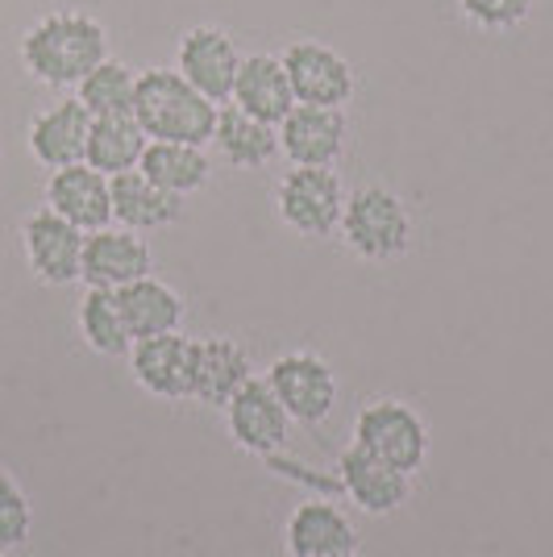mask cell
Listing matches in <instances>:
<instances>
[{
    "label": "cell",
    "instance_id": "cell-3",
    "mask_svg": "<svg viewBox=\"0 0 553 557\" xmlns=\"http://www.w3.org/2000/svg\"><path fill=\"white\" fill-rule=\"evenodd\" d=\"M337 233L346 237V246L367 262H392L408 255L413 246V216L404 209V200L388 187H362L346 196V212Z\"/></svg>",
    "mask_w": 553,
    "mask_h": 557
},
{
    "label": "cell",
    "instance_id": "cell-23",
    "mask_svg": "<svg viewBox=\"0 0 553 557\" xmlns=\"http://www.w3.org/2000/svg\"><path fill=\"white\" fill-rule=\"evenodd\" d=\"M212 141H217L221 159L230 166H237V171H258V166H267L279 154V125H267V121L242 113L233 104H221Z\"/></svg>",
    "mask_w": 553,
    "mask_h": 557
},
{
    "label": "cell",
    "instance_id": "cell-13",
    "mask_svg": "<svg viewBox=\"0 0 553 557\" xmlns=\"http://www.w3.org/2000/svg\"><path fill=\"white\" fill-rule=\"evenodd\" d=\"M242 67V50L225 29L217 25H196L180 42V63L175 71L184 75L196 92H205L212 104H225L233 92V79Z\"/></svg>",
    "mask_w": 553,
    "mask_h": 557
},
{
    "label": "cell",
    "instance_id": "cell-10",
    "mask_svg": "<svg viewBox=\"0 0 553 557\" xmlns=\"http://www.w3.org/2000/svg\"><path fill=\"white\" fill-rule=\"evenodd\" d=\"M225 424H230L233 442L246 454H258V458L279 454L292 437V417L279 404V395L271 392L267 379H250L242 392L233 395L225 404Z\"/></svg>",
    "mask_w": 553,
    "mask_h": 557
},
{
    "label": "cell",
    "instance_id": "cell-22",
    "mask_svg": "<svg viewBox=\"0 0 553 557\" xmlns=\"http://www.w3.org/2000/svg\"><path fill=\"white\" fill-rule=\"evenodd\" d=\"M138 171L155 187L187 200L192 191H200V187L208 184L212 163H208L205 146H187V141H146Z\"/></svg>",
    "mask_w": 553,
    "mask_h": 557
},
{
    "label": "cell",
    "instance_id": "cell-16",
    "mask_svg": "<svg viewBox=\"0 0 553 557\" xmlns=\"http://www.w3.org/2000/svg\"><path fill=\"white\" fill-rule=\"evenodd\" d=\"M283 545L292 557H342L358 554V529L329 499H304L283 524Z\"/></svg>",
    "mask_w": 553,
    "mask_h": 557
},
{
    "label": "cell",
    "instance_id": "cell-7",
    "mask_svg": "<svg viewBox=\"0 0 553 557\" xmlns=\"http://www.w3.org/2000/svg\"><path fill=\"white\" fill-rule=\"evenodd\" d=\"M283 71H287V84L296 104H321V109H342L354 100L358 88V75L346 59L324 42H292V47L279 54Z\"/></svg>",
    "mask_w": 553,
    "mask_h": 557
},
{
    "label": "cell",
    "instance_id": "cell-11",
    "mask_svg": "<svg viewBox=\"0 0 553 557\" xmlns=\"http://www.w3.org/2000/svg\"><path fill=\"white\" fill-rule=\"evenodd\" d=\"M130 371L159 399H192V379H196V337L159 333V337H142L130 346Z\"/></svg>",
    "mask_w": 553,
    "mask_h": 557
},
{
    "label": "cell",
    "instance_id": "cell-20",
    "mask_svg": "<svg viewBox=\"0 0 553 557\" xmlns=\"http://www.w3.org/2000/svg\"><path fill=\"white\" fill-rule=\"evenodd\" d=\"M109 187H113V221L121 230H167V225H175L184 216V200L155 187L142 171H121V175L109 180Z\"/></svg>",
    "mask_w": 553,
    "mask_h": 557
},
{
    "label": "cell",
    "instance_id": "cell-24",
    "mask_svg": "<svg viewBox=\"0 0 553 557\" xmlns=\"http://www.w3.org/2000/svg\"><path fill=\"white\" fill-rule=\"evenodd\" d=\"M146 134L134 121V113H116V116H93V129H88V150H84V163L96 166L100 175H121V171H138L142 150H146Z\"/></svg>",
    "mask_w": 553,
    "mask_h": 557
},
{
    "label": "cell",
    "instance_id": "cell-21",
    "mask_svg": "<svg viewBox=\"0 0 553 557\" xmlns=\"http://www.w3.org/2000/svg\"><path fill=\"white\" fill-rule=\"evenodd\" d=\"M116 304H121V317H125V329H130L134 342L159 337V333H175L180 321H184V300H180V292L155 275L121 287V292H116Z\"/></svg>",
    "mask_w": 553,
    "mask_h": 557
},
{
    "label": "cell",
    "instance_id": "cell-2",
    "mask_svg": "<svg viewBox=\"0 0 553 557\" xmlns=\"http://www.w3.org/2000/svg\"><path fill=\"white\" fill-rule=\"evenodd\" d=\"M217 113L205 92H196L180 71H142L138 92H134V121L150 141H187V146H208L217 134Z\"/></svg>",
    "mask_w": 553,
    "mask_h": 557
},
{
    "label": "cell",
    "instance_id": "cell-8",
    "mask_svg": "<svg viewBox=\"0 0 553 557\" xmlns=\"http://www.w3.org/2000/svg\"><path fill=\"white\" fill-rule=\"evenodd\" d=\"M84 237L88 233L75 230L71 221H63L59 212L38 209L22 221V250L29 271L50 283V287H67L79 278L84 267Z\"/></svg>",
    "mask_w": 553,
    "mask_h": 557
},
{
    "label": "cell",
    "instance_id": "cell-12",
    "mask_svg": "<svg viewBox=\"0 0 553 557\" xmlns=\"http://www.w3.org/2000/svg\"><path fill=\"white\" fill-rule=\"evenodd\" d=\"M346 113L296 104L279 121V154L292 166H333L346 150Z\"/></svg>",
    "mask_w": 553,
    "mask_h": 557
},
{
    "label": "cell",
    "instance_id": "cell-18",
    "mask_svg": "<svg viewBox=\"0 0 553 557\" xmlns=\"http://www.w3.org/2000/svg\"><path fill=\"white\" fill-rule=\"evenodd\" d=\"M254 379L250 354L233 337H196V379H192V399L208 408H225L233 395Z\"/></svg>",
    "mask_w": 553,
    "mask_h": 557
},
{
    "label": "cell",
    "instance_id": "cell-17",
    "mask_svg": "<svg viewBox=\"0 0 553 557\" xmlns=\"http://www.w3.org/2000/svg\"><path fill=\"white\" fill-rule=\"evenodd\" d=\"M88 129H93V113L67 96L59 104H50L42 113L29 121V154L34 163L47 166V171H59V166L84 163V150H88Z\"/></svg>",
    "mask_w": 553,
    "mask_h": 557
},
{
    "label": "cell",
    "instance_id": "cell-15",
    "mask_svg": "<svg viewBox=\"0 0 553 557\" xmlns=\"http://www.w3.org/2000/svg\"><path fill=\"white\" fill-rule=\"evenodd\" d=\"M337 479H342V491L354 499V508L367 511V516H392L413 495V474L370 458L367 449H358V445H349L346 454L337 458Z\"/></svg>",
    "mask_w": 553,
    "mask_h": 557
},
{
    "label": "cell",
    "instance_id": "cell-5",
    "mask_svg": "<svg viewBox=\"0 0 553 557\" xmlns=\"http://www.w3.org/2000/svg\"><path fill=\"white\" fill-rule=\"evenodd\" d=\"M279 221L308 242L329 237L342 225L346 212V187L333 166H292L275 191Z\"/></svg>",
    "mask_w": 553,
    "mask_h": 557
},
{
    "label": "cell",
    "instance_id": "cell-19",
    "mask_svg": "<svg viewBox=\"0 0 553 557\" xmlns=\"http://www.w3.org/2000/svg\"><path fill=\"white\" fill-rule=\"evenodd\" d=\"M230 104L242 109V113L258 116V121H267V125H279L283 116L296 109V96H292V84H287L283 59H275V54H250V59H242L237 79H233Z\"/></svg>",
    "mask_w": 553,
    "mask_h": 557
},
{
    "label": "cell",
    "instance_id": "cell-9",
    "mask_svg": "<svg viewBox=\"0 0 553 557\" xmlns=\"http://www.w3.org/2000/svg\"><path fill=\"white\" fill-rule=\"evenodd\" d=\"M155 275V250L146 246V237L121 225H105L84 237V267L79 278L88 287H105V292H121L138 278Z\"/></svg>",
    "mask_w": 553,
    "mask_h": 557
},
{
    "label": "cell",
    "instance_id": "cell-14",
    "mask_svg": "<svg viewBox=\"0 0 553 557\" xmlns=\"http://www.w3.org/2000/svg\"><path fill=\"white\" fill-rule=\"evenodd\" d=\"M47 209L71 221L75 230L96 233L113 221V187L109 175H100L88 163H71L50 171L47 180Z\"/></svg>",
    "mask_w": 553,
    "mask_h": 557
},
{
    "label": "cell",
    "instance_id": "cell-29",
    "mask_svg": "<svg viewBox=\"0 0 553 557\" xmlns=\"http://www.w3.org/2000/svg\"><path fill=\"white\" fill-rule=\"evenodd\" d=\"M342 557H358V554H342Z\"/></svg>",
    "mask_w": 553,
    "mask_h": 557
},
{
    "label": "cell",
    "instance_id": "cell-1",
    "mask_svg": "<svg viewBox=\"0 0 553 557\" xmlns=\"http://www.w3.org/2000/svg\"><path fill=\"white\" fill-rule=\"evenodd\" d=\"M105 59H109L105 25L75 9L47 13L22 38V67L47 88H75Z\"/></svg>",
    "mask_w": 553,
    "mask_h": 557
},
{
    "label": "cell",
    "instance_id": "cell-26",
    "mask_svg": "<svg viewBox=\"0 0 553 557\" xmlns=\"http://www.w3.org/2000/svg\"><path fill=\"white\" fill-rule=\"evenodd\" d=\"M134 92H138V71L116 63V59L96 63V67L75 84V100L93 116L134 113Z\"/></svg>",
    "mask_w": 553,
    "mask_h": 557
},
{
    "label": "cell",
    "instance_id": "cell-25",
    "mask_svg": "<svg viewBox=\"0 0 553 557\" xmlns=\"http://www.w3.org/2000/svg\"><path fill=\"white\" fill-rule=\"evenodd\" d=\"M75 325H79L84 346L100 354V358H121L134 346V337L125 329V317H121V304H116V292H105V287H88L84 292Z\"/></svg>",
    "mask_w": 553,
    "mask_h": 557
},
{
    "label": "cell",
    "instance_id": "cell-4",
    "mask_svg": "<svg viewBox=\"0 0 553 557\" xmlns=\"http://www.w3.org/2000/svg\"><path fill=\"white\" fill-rule=\"evenodd\" d=\"M354 445L367 449L370 458L395 466L404 474H416L429 462V424L404 399H370L354 420Z\"/></svg>",
    "mask_w": 553,
    "mask_h": 557
},
{
    "label": "cell",
    "instance_id": "cell-27",
    "mask_svg": "<svg viewBox=\"0 0 553 557\" xmlns=\"http://www.w3.org/2000/svg\"><path fill=\"white\" fill-rule=\"evenodd\" d=\"M34 533V508H29V495L22 491V483L13 474L0 470V554H13L22 549Z\"/></svg>",
    "mask_w": 553,
    "mask_h": 557
},
{
    "label": "cell",
    "instance_id": "cell-28",
    "mask_svg": "<svg viewBox=\"0 0 553 557\" xmlns=\"http://www.w3.org/2000/svg\"><path fill=\"white\" fill-rule=\"evenodd\" d=\"M466 22L479 29H516L532 13V0H458Z\"/></svg>",
    "mask_w": 553,
    "mask_h": 557
},
{
    "label": "cell",
    "instance_id": "cell-6",
    "mask_svg": "<svg viewBox=\"0 0 553 557\" xmlns=\"http://www.w3.org/2000/svg\"><path fill=\"white\" fill-rule=\"evenodd\" d=\"M267 383L279 395V404L287 408V417L300 424H321L337 408V374L312 349L279 354L267 367Z\"/></svg>",
    "mask_w": 553,
    "mask_h": 557
},
{
    "label": "cell",
    "instance_id": "cell-30",
    "mask_svg": "<svg viewBox=\"0 0 553 557\" xmlns=\"http://www.w3.org/2000/svg\"><path fill=\"white\" fill-rule=\"evenodd\" d=\"M0 557H9V554H0Z\"/></svg>",
    "mask_w": 553,
    "mask_h": 557
}]
</instances>
